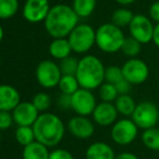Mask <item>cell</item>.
<instances>
[{"label":"cell","mask_w":159,"mask_h":159,"mask_svg":"<svg viewBox=\"0 0 159 159\" xmlns=\"http://www.w3.org/2000/svg\"><path fill=\"white\" fill-rule=\"evenodd\" d=\"M79 19L72 7L68 5H56L50 8L44 21L45 29L51 37L66 38L79 25Z\"/></svg>","instance_id":"6da1fadb"},{"label":"cell","mask_w":159,"mask_h":159,"mask_svg":"<svg viewBox=\"0 0 159 159\" xmlns=\"http://www.w3.org/2000/svg\"><path fill=\"white\" fill-rule=\"evenodd\" d=\"M35 139L47 147H52L61 142L64 135V124L58 116L50 112L39 115L33 125Z\"/></svg>","instance_id":"7a4b0ae2"},{"label":"cell","mask_w":159,"mask_h":159,"mask_svg":"<svg viewBox=\"0 0 159 159\" xmlns=\"http://www.w3.org/2000/svg\"><path fill=\"white\" fill-rule=\"evenodd\" d=\"M105 69L102 62L93 55H87L79 61L76 71L80 87L85 89H95L100 87L105 81Z\"/></svg>","instance_id":"3957f363"},{"label":"cell","mask_w":159,"mask_h":159,"mask_svg":"<svg viewBox=\"0 0 159 159\" xmlns=\"http://www.w3.org/2000/svg\"><path fill=\"white\" fill-rule=\"evenodd\" d=\"M125 37L119 26L113 23H105L96 31V45L100 50L113 53L121 50Z\"/></svg>","instance_id":"277c9868"},{"label":"cell","mask_w":159,"mask_h":159,"mask_svg":"<svg viewBox=\"0 0 159 159\" xmlns=\"http://www.w3.org/2000/svg\"><path fill=\"white\" fill-rule=\"evenodd\" d=\"M68 40L72 51L76 53H85L96 43V32L91 25L79 24L71 32Z\"/></svg>","instance_id":"5b68a950"},{"label":"cell","mask_w":159,"mask_h":159,"mask_svg":"<svg viewBox=\"0 0 159 159\" xmlns=\"http://www.w3.org/2000/svg\"><path fill=\"white\" fill-rule=\"evenodd\" d=\"M132 120L139 129L148 130L155 128L159 120L158 108L150 102H139V105H136V108L133 112Z\"/></svg>","instance_id":"8992f818"},{"label":"cell","mask_w":159,"mask_h":159,"mask_svg":"<svg viewBox=\"0 0 159 159\" xmlns=\"http://www.w3.org/2000/svg\"><path fill=\"white\" fill-rule=\"evenodd\" d=\"M62 73L59 64L51 60H44L39 62L36 69V79L39 85L44 89H52L59 85Z\"/></svg>","instance_id":"52a82bcc"},{"label":"cell","mask_w":159,"mask_h":159,"mask_svg":"<svg viewBox=\"0 0 159 159\" xmlns=\"http://www.w3.org/2000/svg\"><path fill=\"white\" fill-rule=\"evenodd\" d=\"M137 129L139 128L133 120H119L111 129V137L118 145H129L136 139Z\"/></svg>","instance_id":"ba28073f"},{"label":"cell","mask_w":159,"mask_h":159,"mask_svg":"<svg viewBox=\"0 0 159 159\" xmlns=\"http://www.w3.org/2000/svg\"><path fill=\"white\" fill-rule=\"evenodd\" d=\"M96 106V98L89 89L81 87L72 95V110L77 116L87 117L93 115Z\"/></svg>","instance_id":"9c48e42d"},{"label":"cell","mask_w":159,"mask_h":159,"mask_svg":"<svg viewBox=\"0 0 159 159\" xmlns=\"http://www.w3.org/2000/svg\"><path fill=\"white\" fill-rule=\"evenodd\" d=\"M131 36L139 40L141 44H147L152 40L155 26L150 20L144 14H136L129 25Z\"/></svg>","instance_id":"30bf717a"},{"label":"cell","mask_w":159,"mask_h":159,"mask_svg":"<svg viewBox=\"0 0 159 159\" xmlns=\"http://www.w3.org/2000/svg\"><path fill=\"white\" fill-rule=\"evenodd\" d=\"M123 77L132 85L142 84L145 82L149 74L148 66L143 60L137 58H131L122 66Z\"/></svg>","instance_id":"8fae6325"},{"label":"cell","mask_w":159,"mask_h":159,"mask_svg":"<svg viewBox=\"0 0 159 159\" xmlns=\"http://www.w3.org/2000/svg\"><path fill=\"white\" fill-rule=\"evenodd\" d=\"M50 11L48 0H26L23 7V16L31 23L45 21Z\"/></svg>","instance_id":"7c38bea8"},{"label":"cell","mask_w":159,"mask_h":159,"mask_svg":"<svg viewBox=\"0 0 159 159\" xmlns=\"http://www.w3.org/2000/svg\"><path fill=\"white\" fill-rule=\"evenodd\" d=\"M12 116L14 123L19 126H33L39 117V111L32 102H23L12 111Z\"/></svg>","instance_id":"4fadbf2b"},{"label":"cell","mask_w":159,"mask_h":159,"mask_svg":"<svg viewBox=\"0 0 159 159\" xmlns=\"http://www.w3.org/2000/svg\"><path fill=\"white\" fill-rule=\"evenodd\" d=\"M68 129L73 136L82 139L91 137L95 131V126H94L93 122L89 118L83 117V116L73 117L69 121Z\"/></svg>","instance_id":"5bb4252c"},{"label":"cell","mask_w":159,"mask_h":159,"mask_svg":"<svg viewBox=\"0 0 159 159\" xmlns=\"http://www.w3.org/2000/svg\"><path fill=\"white\" fill-rule=\"evenodd\" d=\"M118 110L112 102H100L97 104L93 112V119L97 124L102 126H108L113 124L117 120Z\"/></svg>","instance_id":"9a60e30c"},{"label":"cell","mask_w":159,"mask_h":159,"mask_svg":"<svg viewBox=\"0 0 159 159\" xmlns=\"http://www.w3.org/2000/svg\"><path fill=\"white\" fill-rule=\"evenodd\" d=\"M20 93L11 85L0 86V111H13L20 105Z\"/></svg>","instance_id":"2e32d148"},{"label":"cell","mask_w":159,"mask_h":159,"mask_svg":"<svg viewBox=\"0 0 159 159\" xmlns=\"http://www.w3.org/2000/svg\"><path fill=\"white\" fill-rule=\"evenodd\" d=\"M86 159H116L113 149L106 143L96 142L86 149Z\"/></svg>","instance_id":"e0dca14e"},{"label":"cell","mask_w":159,"mask_h":159,"mask_svg":"<svg viewBox=\"0 0 159 159\" xmlns=\"http://www.w3.org/2000/svg\"><path fill=\"white\" fill-rule=\"evenodd\" d=\"M71 52H72L71 45L66 38H55L49 45V53L55 59L63 60L70 57Z\"/></svg>","instance_id":"ac0fdd59"},{"label":"cell","mask_w":159,"mask_h":159,"mask_svg":"<svg viewBox=\"0 0 159 159\" xmlns=\"http://www.w3.org/2000/svg\"><path fill=\"white\" fill-rule=\"evenodd\" d=\"M50 152L44 144L35 141L23 148V159H49Z\"/></svg>","instance_id":"d6986e66"},{"label":"cell","mask_w":159,"mask_h":159,"mask_svg":"<svg viewBox=\"0 0 159 159\" xmlns=\"http://www.w3.org/2000/svg\"><path fill=\"white\" fill-rule=\"evenodd\" d=\"M115 106L118 112L125 117H129V116L132 117L133 112L136 108V104L130 95H119L116 99Z\"/></svg>","instance_id":"ffe728a7"},{"label":"cell","mask_w":159,"mask_h":159,"mask_svg":"<svg viewBox=\"0 0 159 159\" xmlns=\"http://www.w3.org/2000/svg\"><path fill=\"white\" fill-rule=\"evenodd\" d=\"M97 0H73L72 8L79 18H87L94 12Z\"/></svg>","instance_id":"44dd1931"},{"label":"cell","mask_w":159,"mask_h":159,"mask_svg":"<svg viewBox=\"0 0 159 159\" xmlns=\"http://www.w3.org/2000/svg\"><path fill=\"white\" fill-rule=\"evenodd\" d=\"M133 18H134V14L131 10L129 9H117L112 13L111 16V23H113L115 25L119 26L120 29L124 26H129L132 22Z\"/></svg>","instance_id":"7402d4cb"},{"label":"cell","mask_w":159,"mask_h":159,"mask_svg":"<svg viewBox=\"0 0 159 159\" xmlns=\"http://www.w3.org/2000/svg\"><path fill=\"white\" fill-rule=\"evenodd\" d=\"M58 87L61 93L69 95H73L77 89H81L75 75H62Z\"/></svg>","instance_id":"603a6c76"},{"label":"cell","mask_w":159,"mask_h":159,"mask_svg":"<svg viewBox=\"0 0 159 159\" xmlns=\"http://www.w3.org/2000/svg\"><path fill=\"white\" fill-rule=\"evenodd\" d=\"M142 142L152 150H159V129L152 128L145 130L142 134Z\"/></svg>","instance_id":"cb8c5ba5"},{"label":"cell","mask_w":159,"mask_h":159,"mask_svg":"<svg viewBox=\"0 0 159 159\" xmlns=\"http://www.w3.org/2000/svg\"><path fill=\"white\" fill-rule=\"evenodd\" d=\"M16 139L22 146H27L36 141L33 126H19L16 131Z\"/></svg>","instance_id":"d4e9b609"},{"label":"cell","mask_w":159,"mask_h":159,"mask_svg":"<svg viewBox=\"0 0 159 159\" xmlns=\"http://www.w3.org/2000/svg\"><path fill=\"white\" fill-rule=\"evenodd\" d=\"M19 10L18 0H0V18L2 20L16 16Z\"/></svg>","instance_id":"484cf974"},{"label":"cell","mask_w":159,"mask_h":159,"mask_svg":"<svg viewBox=\"0 0 159 159\" xmlns=\"http://www.w3.org/2000/svg\"><path fill=\"white\" fill-rule=\"evenodd\" d=\"M118 96H119V93H118L115 84L105 82L99 87V97L102 98V102H112L113 100L117 99Z\"/></svg>","instance_id":"4316f807"},{"label":"cell","mask_w":159,"mask_h":159,"mask_svg":"<svg viewBox=\"0 0 159 159\" xmlns=\"http://www.w3.org/2000/svg\"><path fill=\"white\" fill-rule=\"evenodd\" d=\"M141 49H142L141 43L131 36V37L125 38L121 50L123 51V53L125 56H128L130 58H134L141 52Z\"/></svg>","instance_id":"83f0119b"},{"label":"cell","mask_w":159,"mask_h":159,"mask_svg":"<svg viewBox=\"0 0 159 159\" xmlns=\"http://www.w3.org/2000/svg\"><path fill=\"white\" fill-rule=\"evenodd\" d=\"M79 61L74 57H68L63 60H60V70L62 75H75L76 74L77 68H79Z\"/></svg>","instance_id":"f1b7e54d"},{"label":"cell","mask_w":159,"mask_h":159,"mask_svg":"<svg viewBox=\"0 0 159 159\" xmlns=\"http://www.w3.org/2000/svg\"><path fill=\"white\" fill-rule=\"evenodd\" d=\"M123 77V72H122V68L118 66H110L106 68V72H105V81L107 83H111V84H117L120 81H122Z\"/></svg>","instance_id":"f546056e"},{"label":"cell","mask_w":159,"mask_h":159,"mask_svg":"<svg viewBox=\"0 0 159 159\" xmlns=\"http://www.w3.org/2000/svg\"><path fill=\"white\" fill-rule=\"evenodd\" d=\"M32 102H33V105L36 107V109H37L39 112L44 113L45 111L48 110L49 107L51 106V98H50V96L46 93H38L33 97Z\"/></svg>","instance_id":"4dcf8cb0"},{"label":"cell","mask_w":159,"mask_h":159,"mask_svg":"<svg viewBox=\"0 0 159 159\" xmlns=\"http://www.w3.org/2000/svg\"><path fill=\"white\" fill-rule=\"evenodd\" d=\"M57 106L61 110H68L72 109V95L61 93L57 98Z\"/></svg>","instance_id":"1f68e13d"},{"label":"cell","mask_w":159,"mask_h":159,"mask_svg":"<svg viewBox=\"0 0 159 159\" xmlns=\"http://www.w3.org/2000/svg\"><path fill=\"white\" fill-rule=\"evenodd\" d=\"M14 122L13 116L9 111H0V129L7 130Z\"/></svg>","instance_id":"d6a6232c"},{"label":"cell","mask_w":159,"mask_h":159,"mask_svg":"<svg viewBox=\"0 0 159 159\" xmlns=\"http://www.w3.org/2000/svg\"><path fill=\"white\" fill-rule=\"evenodd\" d=\"M49 159H74V158H73L72 154L69 150L59 148V149H56L50 152Z\"/></svg>","instance_id":"836d02e7"},{"label":"cell","mask_w":159,"mask_h":159,"mask_svg":"<svg viewBox=\"0 0 159 159\" xmlns=\"http://www.w3.org/2000/svg\"><path fill=\"white\" fill-rule=\"evenodd\" d=\"M116 87H117L119 95H128L129 92L132 89V84L129 81H126L125 79H123L122 81H120L119 83L116 84Z\"/></svg>","instance_id":"e575fe53"},{"label":"cell","mask_w":159,"mask_h":159,"mask_svg":"<svg viewBox=\"0 0 159 159\" xmlns=\"http://www.w3.org/2000/svg\"><path fill=\"white\" fill-rule=\"evenodd\" d=\"M149 16L154 21H156L157 24L159 23V1L154 2L149 8Z\"/></svg>","instance_id":"d590c367"},{"label":"cell","mask_w":159,"mask_h":159,"mask_svg":"<svg viewBox=\"0 0 159 159\" xmlns=\"http://www.w3.org/2000/svg\"><path fill=\"white\" fill-rule=\"evenodd\" d=\"M116 159H139L134 154H131V152H122V154L118 155L116 157Z\"/></svg>","instance_id":"8d00e7d4"},{"label":"cell","mask_w":159,"mask_h":159,"mask_svg":"<svg viewBox=\"0 0 159 159\" xmlns=\"http://www.w3.org/2000/svg\"><path fill=\"white\" fill-rule=\"evenodd\" d=\"M152 42L155 43L156 46L159 47V23L155 26L154 30V35H152Z\"/></svg>","instance_id":"74e56055"},{"label":"cell","mask_w":159,"mask_h":159,"mask_svg":"<svg viewBox=\"0 0 159 159\" xmlns=\"http://www.w3.org/2000/svg\"><path fill=\"white\" fill-rule=\"evenodd\" d=\"M119 5H122V6H128V5H131V3H133L134 1H136V0H116Z\"/></svg>","instance_id":"f35d334b"}]
</instances>
